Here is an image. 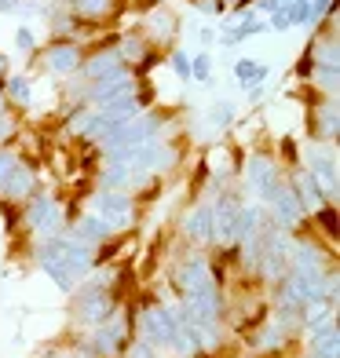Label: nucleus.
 I'll use <instances>...</instances> for the list:
<instances>
[{"label":"nucleus","mask_w":340,"mask_h":358,"mask_svg":"<svg viewBox=\"0 0 340 358\" xmlns=\"http://www.w3.org/2000/svg\"><path fill=\"white\" fill-rule=\"evenodd\" d=\"M80 66V48L70 44V41H59L52 44V52H48V70L52 73H73Z\"/></svg>","instance_id":"nucleus-1"},{"label":"nucleus","mask_w":340,"mask_h":358,"mask_svg":"<svg viewBox=\"0 0 340 358\" xmlns=\"http://www.w3.org/2000/svg\"><path fill=\"white\" fill-rule=\"evenodd\" d=\"M267 73H271V70L264 66V62H256V59H241L238 66H234V77L241 80V85H253V88L260 85V80H264Z\"/></svg>","instance_id":"nucleus-2"},{"label":"nucleus","mask_w":340,"mask_h":358,"mask_svg":"<svg viewBox=\"0 0 340 358\" xmlns=\"http://www.w3.org/2000/svg\"><path fill=\"white\" fill-rule=\"evenodd\" d=\"M110 11V0H73V15L80 19H103Z\"/></svg>","instance_id":"nucleus-3"},{"label":"nucleus","mask_w":340,"mask_h":358,"mask_svg":"<svg viewBox=\"0 0 340 358\" xmlns=\"http://www.w3.org/2000/svg\"><path fill=\"white\" fill-rule=\"evenodd\" d=\"M208 73H213V55H208V52L194 55V59H190V77H198V80H208Z\"/></svg>","instance_id":"nucleus-4"},{"label":"nucleus","mask_w":340,"mask_h":358,"mask_svg":"<svg viewBox=\"0 0 340 358\" xmlns=\"http://www.w3.org/2000/svg\"><path fill=\"white\" fill-rule=\"evenodd\" d=\"M11 95H15V99H19V103H29V99H34V80H26V77H11Z\"/></svg>","instance_id":"nucleus-5"},{"label":"nucleus","mask_w":340,"mask_h":358,"mask_svg":"<svg viewBox=\"0 0 340 358\" xmlns=\"http://www.w3.org/2000/svg\"><path fill=\"white\" fill-rule=\"evenodd\" d=\"M172 70L180 73L183 80L190 77V59H187V52H180V48H176V52H172Z\"/></svg>","instance_id":"nucleus-6"},{"label":"nucleus","mask_w":340,"mask_h":358,"mask_svg":"<svg viewBox=\"0 0 340 358\" xmlns=\"http://www.w3.org/2000/svg\"><path fill=\"white\" fill-rule=\"evenodd\" d=\"M213 117H216V124H231V121H234V106H231V103H220V106L213 110Z\"/></svg>","instance_id":"nucleus-7"},{"label":"nucleus","mask_w":340,"mask_h":358,"mask_svg":"<svg viewBox=\"0 0 340 358\" xmlns=\"http://www.w3.org/2000/svg\"><path fill=\"white\" fill-rule=\"evenodd\" d=\"M15 41H19V48H22V52H29V48L37 44V37H34V29H29V26H22V29H19V37H15Z\"/></svg>","instance_id":"nucleus-8"},{"label":"nucleus","mask_w":340,"mask_h":358,"mask_svg":"<svg viewBox=\"0 0 340 358\" xmlns=\"http://www.w3.org/2000/svg\"><path fill=\"white\" fill-rule=\"evenodd\" d=\"M282 4H285V0H278V8H282Z\"/></svg>","instance_id":"nucleus-9"}]
</instances>
